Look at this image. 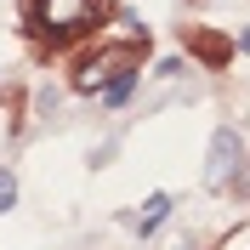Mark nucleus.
<instances>
[{"label":"nucleus","instance_id":"nucleus-1","mask_svg":"<svg viewBox=\"0 0 250 250\" xmlns=\"http://www.w3.org/2000/svg\"><path fill=\"white\" fill-rule=\"evenodd\" d=\"M103 12H108V0H23V23L46 46H68L80 34H91Z\"/></svg>","mask_w":250,"mask_h":250},{"label":"nucleus","instance_id":"nucleus-2","mask_svg":"<svg viewBox=\"0 0 250 250\" xmlns=\"http://www.w3.org/2000/svg\"><path fill=\"white\" fill-rule=\"evenodd\" d=\"M142 57H148V34H137V40H114V46L85 51L68 80H74V91H103V85L120 80V74H142Z\"/></svg>","mask_w":250,"mask_h":250},{"label":"nucleus","instance_id":"nucleus-3","mask_svg":"<svg viewBox=\"0 0 250 250\" xmlns=\"http://www.w3.org/2000/svg\"><path fill=\"white\" fill-rule=\"evenodd\" d=\"M239 159H245V137H239L233 125H216V137H210V159H205V188H228L239 171Z\"/></svg>","mask_w":250,"mask_h":250},{"label":"nucleus","instance_id":"nucleus-4","mask_svg":"<svg viewBox=\"0 0 250 250\" xmlns=\"http://www.w3.org/2000/svg\"><path fill=\"white\" fill-rule=\"evenodd\" d=\"M182 40H188V51H193V57H199L205 68H222V62L233 57V40H222L216 29H188Z\"/></svg>","mask_w":250,"mask_h":250},{"label":"nucleus","instance_id":"nucleus-5","mask_svg":"<svg viewBox=\"0 0 250 250\" xmlns=\"http://www.w3.org/2000/svg\"><path fill=\"white\" fill-rule=\"evenodd\" d=\"M171 193H154V199H148V205H142V216H137V233L142 239H148V233H154V228H159V222H165V216H171Z\"/></svg>","mask_w":250,"mask_h":250},{"label":"nucleus","instance_id":"nucleus-6","mask_svg":"<svg viewBox=\"0 0 250 250\" xmlns=\"http://www.w3.org/2000/svg\"><path fill=\"white\" fill-rule=\"evenodd\" d=\"M131 91H137V74H120V80H108V85H103V103H108V108H120Z\"/></svg>","mask_w":250,"mask_h":250},{"label":"nucleus","instance_id":"nucleus-7","mask_svg":"<svg viewBox=\"0 0 250 250\" xmlns=\"http://www.w3.org/2000/svg\"><path fill=\"white\" fill-rule=\"evenodd\" d=\"M12 205H17V176L6 171V165H0V216H6Z\"/></svg>","mask_w":250,"mask_h":250},{"label":"nucleus","instance_id":"nucleus-8","mask_svg":"<svg viewBox=\"0 0 250 250\" xmlns=\"http://www.w3.org/2000/svg\"><path fill=\"white\" fill-rule=\"evenodd\" d=\"M228 188H233V193H250V154L239 159V171H233V182H228Z\"/></svg>","mask_w":250,"mask_h":250},{"label":"nucleus","instance_id":"nucleus-9","mask_svg":"<svg viewBox=\"0 0 250 250\" xmlns=\"http://www.w3.org/2000/svg\"><path fill=\"white\" fill-rule=\"evenodd\" d=\"M239 51H250V29H245V34H239Z\"/></svg>","mask_w":250,"mask_h":250}]
</instances>
